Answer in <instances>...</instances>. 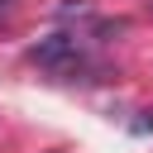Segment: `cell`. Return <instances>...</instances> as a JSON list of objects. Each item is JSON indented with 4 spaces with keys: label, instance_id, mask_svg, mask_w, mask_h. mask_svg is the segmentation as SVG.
<instances>
[{
    "label": "cell",
    "instance_id": "6da1fadb",
    "mask_svg": "<svg viewBox=\"0 0 153 153\" xmlns=\"http://www.w3.org/2000/svg\"><path fill=\"white\" fill-rule=\"evenodd\" d=\"M29 62H38V67H48L57 76H72L81 67V38L76 33H48V38H38L29 48Z\"/></svg>",
    "mask_w": 153,
    "mask_h": 153
}]
</instances>
